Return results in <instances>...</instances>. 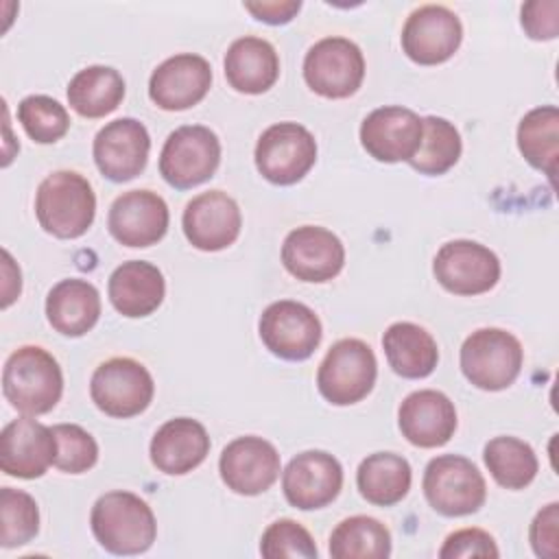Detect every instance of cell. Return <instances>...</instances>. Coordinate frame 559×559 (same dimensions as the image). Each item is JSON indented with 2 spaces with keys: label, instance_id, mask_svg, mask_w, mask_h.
Masks as SVG:
<instances>
[{
  "label": "cell",
  "instance_id": "cell-8",
  "mask_svg": "<svg viewBox=\"0 0 559 559\" xmlns=\"http://www.w3.org/2000/svg\"><path fill=\"white\" fill-rule=\"evenodd\" d=\"M221 164V142L216 133L203 124H186L175 129L162 148L159 173L179 188L188 190L207 181Z\"/></svg>",
  "mask_w": 559,
  "mask_h": 559
},
{
  "label": "cell",
  "instance_id": "cell-14",
  "mask_svg": "<svg viewBox=\"0 0 559 559\" xmlns=\"http://www.w3.org/2000/svg\"><path fill=\"white\" fill-rule=\"evenodd\" d=\"M282 262L293 277L321 284L341 273L345 264V247L330 229L301 225L284 238Z\"/></svg>",
  "mask_w": 559,
  "mask_h": 559
},
{
  "label": "cell",
  "instance_id": "cell-31",
  "mask_svg": "<svg viewBox=\"0 0 559 559\" xmlns=\"http://www.w3.org/2000/svg\"><path fill=\"white\" fill-rule=\"evenodd\" d=\"M518 148L533 168L555 179L559 157V109L555 105L535 107L520 120Z\"/></svg>",
  "mask_w": 559,
  "mask_h": 559
},
{
  "label": "cell",
  "instance_id": "cell-10",
  "mask_svg": "<svg viewBox=\"0 0 559 559\" xmlns=\"http://www.w3.org/2000/svg\"><path fill=\"white\" fill-rule=\"evenodd\" d=\"M304 79L319 96L347 98L365 79V57L347 37H323L306 52Z\"/></svg>",
  "mask_w": 559,
  "mask_h": 559
},
{
  "label": "cell",
  "instance_id": "cell-2",
  "mask_svg": "<svg viewBox=\"0 0 559 559\" xmlns=\"http://www.w3.org/2000/svg\"><path fill=\"white\" fill-rule=\"evenodd\" d=\"M98 544L114 555H140L148 550L157 535L151 507L131 491H109L100 496L90 515Z\"/></svg>",
  "mask_w": 559,
  "mask_h": 559
},
{
  "label": "cell",
  "instance_id": "cell-27",
  "mask_svg": "<svg viewBox=\"0 0 559 559\" xmlns=\"http://www.w3.org/2000/svg\"><path fill=\"white\" fill-rule=\"evenodd\" d=\"M46 317L59 334L83 336L100 317V295L87 280H61L46 297Z\"/></svg>",
  "mask_w": 559,
  "mask_h": 559
},
{
  "label": "cell",
  "instance_id": "cell-11",
  "mask_svg": "<svg viewBox=\"0 0 559 559\" xmlns=\"http://www.w3.org/2000/svg\"><path fill=\"white\" fill-rule=\"evenodd\" d=\"M260 338L266 349L284 360H306L321 343V321L301 301L280 299L260 317Z\"/></svg>",
  "mask_w": 559,
  "mask_h": 559
},
{
  "label": "cell",
  "instance_id": "cell-26",
  "mask_svg": "<svg viewBox=\"0 0 559 559\" xmlns=\"http://www.w3.org/2000/svg\"><path fill=\"white\" fill-rule=\"evenodd\" d=\"M227 83L240 94H262L280 76V59L275 48L253 35L236 39L225 52Z\"/></svg>",
  "mask_w": 559,
  "mask_h": 559
},
{
  "label": "cell",
  "instance_id": "cell-18",
  "mask_svg": "<svg viewBox=\"0 0 559 559\" xmlns=\"http://www.w3.org/2000/svg\"><path fill=\"white\" fill-rule=\"evenodd\" d=\"M151 138L146 127L135 118H118L107 122L94 138V162L111 181H129L138 177L148 159Z\"/></svg>",
  "mask_w": 559,
  "mask_h": 559
},
{
  "label": "cell",
  "instance_id": "cell-17",
  "mask_svg": "<svg viewBox=\"0 0 559 559\" xmlns=\"http://www.w3.org/2000/svg\"><path fill=\"white\" fill-rule=\"evenodd\" d=\"M223 483L240 496L266 491L280 476V454L262 437H238L227 443L218 459Z\"/></svg>",
  "mask_w": 559,
  "mask_h": 559
},
{
  "label": "cell",
  "instance_id": "cell-37",
  "mask_svg": "<svg viewBox=\"0 0 559 559\" xmlns=\"http://www.w3.org/2000/svg\"><path fill=\"white\" fill-rule=\"evenodd\" d=\"M52 432L57 437L55 467L66 474H83L96 465L98 445L87 430L76 424H57Z\"/></svg>",
  "mask_w": 559,
  "mask_h": 559
},
{
  "label": "cell",
  "instance_id": "cell-9",
  "mask_svg": "<svg viewBox=\"0 0 559 559\" xmlns=\"http://www.w3.org/2000/svg\"><path fill=\"white\" fill-rule=\"evenodd\" d=\"M317 162L314 135L297 122L271 124L255 144L260 175L277 186L297 183Z\"/></svg>",
  "mask_w": 559,
  "mask_h": 559
},
{
  "label": "cell",
  "instance_id": "cell-28",
  "mask_svg": "<svg viewBox=\"0 0 559 559\" xmlns=\"http://www.w3.org/2000/svg\"><path fill=\"white\" fill-rule=\"evenodd\" d=\"M382 347L391 369L402 378H426L439 362L437 341L430 332L411 321L389 325L382 336Z\"/></svg>",
  "mask_w": 559,
  "mask_h": 559
},
{
  "label": "cell",
  "instance_id": "cell-19",
  "mask_svg": "<svg viewBox=\"0 0 559 559\" xmlns=\"http://www.w3.org/2000/svg\"><path fill=\"white\" fill-rule=\"evenodd\" d=\"M57 456L52 428L33 417H17L0 432V467L15 478H39Z\"/></svg>",
  "mask_w": 559,
  "mask_h": 559
},
{
  "label": "cell",
  "instance_id": "cell-3",
  "mask_svg": "<svg viewBox=\"0 0 559 559\" xmlns=\"http://www.w3.org/2000/svg\"><path fill=\"white\" fill-rule=\"evenodd\" d=\"M35 214L44 231L57 238L83 236L96 214L92 183L74 170L50 173L37 188Z\"/></svg>",
  "mask_w": 559,
  "mask_h": 559
},
{
  "label": "cell",
  "instance_id": "cell-13",
  "mask_svg": "<svg viewBox=\"0 0 559 559\" xmlns=\"http://www.w3.org/2000/svg\"><path fill=\"white\" fill-rule=\"evenodd\" d=\"M461 39V20L443 4H424L415 9L402 28V50L419 66L448 61L459 50Z\"/></svg>",
  "mask_w": 559,
  "mask_h": 559
},
{
  "label": "cell",
  "instance_id": "cell-32",
  "mask_svg": "<svg viewBox=\"0 0 559 559\" xmlns=\"http://www.w3.org/2000/svg\"><path fill=\"white\" fill-rule=\"evenodd\" d=\"M330 555L334 559H386L391 555V533L376 518H347L330 535Z\"/></svg>",
  "mask_w": 559,
  "mask_h": 559
},
{
  "label": "cell",
  "instance_id": "cell-40",
  "mask_svg": "<svg viewBox=\"0 0 559 559\" xmlns=\"http://www.w3.org/2000/svg\"><path fill=\"white\" fill-rule=\"evenodd\" d=\"M528 539L537 557L555 559L559 555V504L550 502L537 511L528 528Z\"/></svg>",
  "mask_w": 559,
  "mask_h": 559
},
{
  "label": "cell",
  "instance_id": "cell-15",
  "mask_svg": "<svg viewBox=\"0 0 559 559\" xmlns=\"http://www.w3.org/2000/svg\"><path fill=\"white\" fill-rule=\"evenodd\" d=\"M424 122L406 107L373 109L360 124V144L378 162H408L421 144Z\"/></svg>",
  "mask_w": 559,
  "mask_h": 559
},
{
  "label": "cell",
  "instance_id": "cell-33",
  "mask_svg": "<svg viewBox=\"0 0 559 559\" xmlns=\"http://www.w3.org/2000/svg\"><path fill=\"white\" fill-rule=\"evenodd\" d=\"M485 465L504 489H524L537 476L535 450L518 437H493L483 450Z\"/></svg>",
  "mask_w": 559,
  "mask_h": 559
},
{
  "label": "cell",
  "instance_id": "cell-41",
  "mask_svg": "<svg viewBox=\"0 0 559 559\" xmlns=\"http://www.w3.org/2000/svg\"><path fill=\"white\" fill-rule=\"evenodd\" d=\"M522 28L531 39H555L559 33V2L533 0L522 7Z\"/></svg>",
  "mask_w": 559,
  "mask_h": 559
},
{
  "label": "cell",
  "instance_id": "cell-36",
  "mask_svg": "<svg viewBox=\"0 0 559 559\" xmlns=\"http://www.w3.org/2000/svg\"><path fill=\"white\" fill-rule=\"evenodd\" d=\"M17 118L31 140L39 144H52L61 140L70 127L66 107L44 94H33L20 100Z\"/></svg>",
  "mask_w": 559,
  "mask_h": 559
},
{
  "label": "cell",
  "instance_id": "cell-21",
  "mask_svg": "<svg viewBox=\"0 0 559 559\" xmlns=\"http://www.w3.org/2000/svg\"><path fill=\"white\" fill-rule=\"evenodd\" d=\"M183 234L201 251L229 247L242 227L238 203L223 190H207L188 201L183 210Z\"/></svg>",
  "mask_w": 559,
  "mask_h": 559
},
{
  "label": "cell",
  "instance_id": "cell-1",
  "mask_svg": "<svg viewBox=\"0 0 559 559\" xmlns=\"http://www.w3.org/2000/svg\"><path fill=\"white\" fill-rule=\"evenodd\" d=\"M2 393L24 415H44L57 406L63 393L59 362L44 347H17L2 369Z\"/></svg>",
  "mask_w": 559,
  "mask_h": 559
},
{
  "label": "cell",
  "instance_id": "cell-6",
  "mask_svg": "<svg viewBox=\"0 0 559 559\" xmlns=\"http://www.w3.org/2000/svg\"><path fill=\"white\" fill-rule=\"evenodd\" d=\"M421 487L428 504L448 518L476 513L487 498L483 474L461 454L435 456L426 465Z\"/></svg>",
  "mask_w": 559,
  "mask_h": 559
},
{
  "label": "cell",
  "instance_id": "cell-34",
  "mask_svg": "<svg viewBox=\"0 0 559 559\" xmlns=\"http://www.w3.org/2000/svg\"><path fill=\"white\" fill-rule=\"evenodd\" d=\"M421 144L408 164L421 175H443L461 157V135L456 127L439 116L421 118Z\"/></svg>",
  "mask_w": 559,
  "mask_h": 559
},
{
  "label": "cell",
  "instance_id": "cell-20",
  "mask_svg": "<svg viewBox=\"0 0 559 559\" xmlns=\"http://www.w3.org/2000/svg\"><path fill=\"white\" fill-rule=\"evenodd\" d=\"M212 85V68L201 55L179 52L162 61L148 81L151 100L166 111L190 109L205 98Z\"/></svg>",
  "mask_w": 559,
  "mask_h": 559
},
{
  "label": "cell",
  "instance_id": "cell-25",
  "mask_svg": "<svg viewBox=\"0 0 559 559\" xmlns=\"http://www.w3.org/2000/svg\"><path fill=\"white\" fill-rule=\"evenodd\" d=\"M109 301L129 319L148 317L159 308L166 293L162 271L144 260L122 262L109 277Z\"/></svg>",
  "mask_w": 559,
  "mask_h": 559
},
{
  "label": "cell",
  "instance_id": "cell-4",
  "mask_svg": "<svg viewBox=\"0 0 559 559\" xmlns=\"http://www.w3.org/2000/svg\"><path fill=\"white\" fill-rule=\"evenodd\" d=\"M524 349L520 341L500 328H480L461 345V371L483 391H502L522 371Z\"/></svg>",
  "mask_w": 559,
  "mask_h": 559
},
{
  "label": "cell",
  "instance_id": "cell-35",
  "mask_svg": "<svg viewBox=\"0 0 559 559\" xmlns=\"http://www.w3.org/2000/svg\"><path fill=\"white\" fill-rule=\"evenodd\" d=\"M0 544L15 548L31 542L39 533V509L31 493L13 487L0 491Z\"/></svg>",
  "mask_w": 559,
  "mask_h": 559
},
{
  "label": "cell",
  "instance_id": "cell-16",
  "mask_svg": "<svg viewBox=\"0 0 559 559\" xmlns=\"http://www.w3.org/2000/svg\"><path fill=\"white\" fill-rule=\"evenodd\" d=\"M343 487L341 463L323 450H306L290 459L282 474V489L286 500L301 509L312 511L330 504Z\"/></svg>",
  "mask_w": 559,
  "mask_h": 559
},
{
  "label": "cell",
  "instance_id": "cell-38",
  "mask_svg": "<svg viewBox=\"0 0 559 559\" xmlns=\"http://www.w3.org/2000/svg\"><path fill=\"white\" fill-rule=\"evenodd\" d=\"M260 552L266 559H282V557L314 559L319 555L312 535L299 522L288 518L273 522L262 533Z\"/></svg>",
  "mask_w": 559,
  "mask_h": 559
},
{
  "label": "cell",
  "instance_id": "cell-29",
  "mask_svg": "<svg viewBox=\"0 0 559 559\" xmlns=\"http://www.w3.org/2000/svg\"><path fill=\"white\" fill-rule=\"evenodd\" d=\"M124 98V79L116 68L87 66L68 83V103L83 118H103Z\"/></svg>",
  "mask_w": 559,
  "mask_h": 559
},
{
  "label": "cell",
  "instance_id": "cell-22",
  "mask_svg": "<svg viewBox=\"0 0 559 559\" xmlns=\"http://www.w3.org/2000/svg\"><path fill=\"white\" fill-rule=\"evenodd\" d=\"M168 221V205L159 194L129 190L111 203L107 227L124 247H151L164 238Z\"/></svg>",
  "mask_w": 559,
  "mask_h": 559
},
{
  "label": "cell",
  "instance_id": "cell-5",
  "mask_svg": "<svg viewBox=\"0 0 559 559\" xmlns=\"http://www.w3.org/2000/svg\"><path fill=\"white\" fill-rule=\"evenodd\" d=\"M373 349L360 338L336 341L317 371L319 393L334 406H349L367 397L376 384Z\"/></svg>",
  "mask_w": 559,
  "mask_h": 559
},
{
  "label": "cell",
  "instance_id": "cell-39",
  "mask_svg": "<svg viewBox=\"0 0 559 559\" xmlns=\"http://www.w3.org/2000/svg\"><path fill=\"white\" fill-rule=\"evenodd\" d=\"M498 546L493 537L483 528H461L445 537L439 557L456 559V557H498Z\"/></svg>",
  "mask_w": 559,
  "mask_h": 559
},
{
  "label": "cell",
  "instance_id": "cell-23",
  "mask_svg": "<svg viewBox=\"0 0 559 559\" xmlns=\"http://www.w3.org/2000/svg\"><path fill=\"white\" fill-rule=\"evenodd\" d=\"M397 424L408 443L417 448H439L445 445L456 430V408L441 391H413L400 404Z\"/></svg>",
  "mask_w": 559,
  "mask_h": 559
},
{
  "label": "cell",
  "instance_id": "cell-42",
  "mask_svg": "<svg viewBox=\"0 0 559 559\" xmlns=\"http://www.w3.org/2000/svg\"><path fill=\"white\" fill-rule=\"evenodd\" d=\"M245 9L266 24H286L301 9L299 0H273V2H245Z\"/></svg>",
  "mask_w": 559,
  "mask_h": 559
},
{
  "label": "cell",
  "instance_id": "cell-30",
  "mask_svg": "<svg viewBox=\"0 0 559 559\" xmlns=\"http://www.w3.org/2000/svg\"><path fill=\"white\" fill-rule=\"evenodd\" d=\"M411 465L393 452H376L362 459L356 472L360 496L378 507L397 504L411 489Z\"/></svg>",
  "mask_w": 559,
  "mask_h": 559
},
{
  "label": "cell",
  "instance_id": "cell-12",
  "mask_svg": "<svg viewBox=\"0 0 559 559\" xmlns=\"http://www.w3.org/2000/svg\"><path fill=\"white\" fill-rule=\"evenodd\" d=\"M432 271L448 293L480 295L498 284L500 260L480 242L450 240L437 251Z\"/></svg>",
  "mask_w": 559,
  "mask_h": 559
},
{
  "label": "cell",
  "instance_id": "cell-7",
  "mask_svg": "<svg viewBox=\"0 0 559 559\" xmlns=\"http://www.w3.org/2000/svg\"><path fill=\"white\" fill-rule=\"evenodd\" d=\"M155 393L148 369L133 358L100 362L90 380L92 402L109 417L127 419L148 408Z\"/></svg>",
  "mask_w": 559,
  "mask_h": 559
},
{
  "label": "cell",
  "instance_id": "cell-24",
  "mask_svg": "<svg viewBox=\"0 0 559 559\" xmlns=\"http://www.w3.org/2000/svg\"><path fill=\"white\" fill-rule=\"evenodd\" d=\"M210 452V435L203 424L190 417L168 419L151 439L153 465L170 476L199 467Z\"/></svg>",
  "mask_w": 559,
  "mask_h": 559
}]
</instances>
